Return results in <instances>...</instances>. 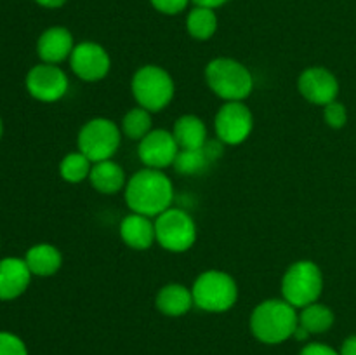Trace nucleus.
Returning a JSON list of instances; mask_svg holds the SVG:
<instances>
[{"mask_svg": "<svg viewBox=\"0 0 356 355\" xmlns=\"http://www.w3.org/2000/svg\"><path fill=\"white\" fill-rule=\"evenodd\" d=\"M132 96L148 111L163 110L174 97V80L169 72L156 65H145L134 73L131 82Z\"/></svg>", "mask_w": 356, "mask_h": 355, "instance_id": "obj_5", "label": "nucleus"}, {"mask_svg": "<svg viewBox=\"0 0 356 355\" xmlns=\"http://www.w3.org/2000/svg\"><path fill=\"white\" fill-rule=\"evenodd\" d=\"M211 164V153L207 148L198 150H179L176 160H174V169L179 174H186V176H195V174H202Z\"/></svg>", "mask_w": 356, "mask_h": 355, "instance_id": "obj_24", "label": "nucleus"}, {"mask_svg": "<svg viewBox=\"0 0 356 355\" xmlns=\"http://www.w3.org/2000/svg\"><path fill=\"white\" fill-rule=\"evenodd\" d=\"M299 326L305 327L309 334L327 333L334 326V312L327 305L315 301L301 308Z\"/></svg>", "mask_w": 356, "mask_h": 355, "instance_id": "obj_22", "label": "nucleus"}, {"mask_svg": "<svg viewBox=\"0 0 356 355\" xmlns=\"http://www.w3.org/2000/svg\"><path fill=\"white\" fill-rule=\"evenodd\" d=\"M122 129L113 120L104 117L90 118L80 129L76 145L92 164L110 160L120 146Z\"/></svg>", "mask_w": 356, "mask_h": 355, "instance_id": "obj_7", "label": "nucleus"}, {"mask_svg": "<svg viewBox=\"0 0 356 355\" xmlns=\"http://www.w3.org/2000/svg\"><path fill=\"white\" fill-rule=\"evenodd\" d=\"M179 150L172 132L165 131V129H153L139 141L138 155L145 167L162 171L165 167L174 166V160H176Z\"/></svg>", "mask_w": 356, "mask_h": 355, "instance_id": "obj_12", "label": "nucleus"}, {"mask_svg": "<svg viewBox=\"0 0 356 355\" xmlns=\"http://www.w3.org/2000/svg\"><path fill=\"white\" fill-rule=\"evenodd\" d=\"M299 326L296 306L282 299H266L254 308L250 315V331L266 345H278L294 336Z\"/></svg>", "mask_w": 356, "mask_h": 355, "instance_id": "obj_2", "label": "nucleus"}, {"mask_svg": "<svg viewBox=\"0 0 356 355\" xmlns=\"http://www.w3.org/2000/svg\"><path fill=\"white\" fill-rule=\"evenodd\" d=\"M323 118H325V124L329 125V127L341 129L346 125L348 111L343 103H339V101H332V103L323 106Z\"/></svg>", "mask_w": 356, "mask_h": 355, "instance_id": "obj_26", "label": "nucleus"}, {"mask_svg": "<svg viewBox=\"0 0 356 355\" xmlns=\"http://www.w3.org/2000/svg\"><path fill=\"white\" fill-rule=\"evenodd\" d=\"M0 355H28V348L19 336L0 331Z\"/></svg>", "mask_w": 356, "mask_h": 355, "instance_id": "obj_27", "label": "nucleus"}, {"mask_svg": "<svg viewBox=\"0 0 356 355\" xmlns=\"http://www.w3.org/2000/svg\"><path fill=\"white\" fill-rule=\"evenodd\" d=\"M174 200L172 181L159 169L138 171L125 184V202L129 209L148 218H156L170 207Z\"/></svg>", "mask_w": 356, "mask_h": 355, "instance_id": "obj_1", "label": "nucleus"}, {"mask_svg": "<svg viewBox=\"0 0 356 355\" xmlns=\"http://www.w3.org/2000/svg\"><path fill=\"white\" fill-rule=\"evenodd\" d=\"M90 169L92 162L82 152L68 153L59 164V174L68 183H82L83 180H89Z\"/></svg>", "mask_w": 356, "mask_h": 355, "instance_id": "obj_25", "label": "nucleus"}, {"mask_svg": "<svg viewBox=\"0 0 356 355\" xmlns=\"http://www.w3.org/2000/svg\"><path fill=\"white\" fill-rule=\"evenodd\" d=\"M70 66L79 79L86 82H97L108 75L111 68V59L101 44L82 42L73 49L70 56Z\"/></svg>", "mask_w": 356, "mask_h": 355, "instance_id": "obj_11", "label": "nucleus"}, {"mask_svg": "<svg viewBox=\"0 0 356 355\" xmlns=\"http://www.w3.org/2000/svg\"><path fill=\"white\" fill-rule=\"evenodd\" d=\"M2 134H3V122L2 118H0V139H2Z\"/></svg>", "mask_w": 356, "mask_h": 355, "instance_id": "obj_34", "label": "nucleus"}, {"mask_svg": "<svg viewBox=\"0 0 356 355\" xmlns=\"http://www.w3.org/2000/svg\"><path fill=\"white\" fill-rule=\"evenodd\" d=\"M172 134L181 150H198L207 145V127L197 115H183L177 118Z\"/></svg>", "mask_w": 356, "mask_h": 355, "instance_id": "obj_20", "label": "nucleus"}, {"mask_svg": "<svg viewBox=\"0 0 356 355\" xmlns=\"http://www.w3.org/2000/svg\"><path fill=\"white\" fill-rule=\"evenodd\" d=\"M298 87L305 100L313 104H320V106H325V104L336 101L337 94H339V82H337L336 75L323 66L306 68L299 75Z\"/></svg>", "mask_w": 356, "mask_h": 355, "instance_id": "obj_13", "label": "nucleus"}, {"mask_svg": "<svg viewBox=\"0 0 356 355\" xmlns=\"http://www.w3.org/2000/svg\"><path fill=\"white\" fill-rule=\"evenodd\" d=\"M186 30L197 40H209L211 37H214L216 30H218L216 10L211 9V7L195 6L188 13Z\"/></svg>", "mask_w": 356, "mask_h": 355, "instance_id": "obj_21", "label": "nucleus"}, {"mask_svg": "<svg viewBox=\"0 0 356 355\" xmlns=\"http://www.w3.org/2000/svg\"><path fill=\"white\" fill-rule=\"evenodd\" d=\"M152 111H148L143 106H136L129 110L122 118V132L129 139L141 141L148 132H152Z\"/></svg>", "mask_w": 356, "mask_h": 355, "instance_id": "obj_23", "label": "nucleus"}, {"mask_svg": "<svg viewBox=\"0 0 356 355\" xmlns=\"http://www.w3.org/2000/svg\"><path fill=\"white\" fill-rule=\"evenodd\" d=\"M299 355H339V352L325 343H309L302 348Z\"/></svg>", "mask_w": 356, "mask_h": 355, "instance_id": "obj_29", "label": "nucleus"}, {"mask_svg": "<svg viewBox=\"0 0 356 355\" xmlns=\"http://www.w3.org/2000/svg\"><path fill=\"white\" fill-rule=\"evenodd\" d=\"M68 77L58 65L40 63L26 75V89L31 97L42 103H54L68 93Z\"/></svg>", "mask_w": 356, "mask_h": 355, "instance_id": "obj_10", "label": "nucleus"}, {"mask_svg": "<svg viewBox=\"0 0 356 355\" xmlns=\"http://www.w3.org/2000/svg\"><path fill=\"white\" fill-rule=\"evenodd\" d=\"M75 44H73V35L65 26H51L38 37L37 40V54L42 63L49 65H59L65 59H70Z\"/></svg>", "mask_w": 356, "mask_h": 355, "instance_id": "obj_15", "label": "nucleus"}, {"mask_svg": "<svg viewBox=\"0 0 356 355\" xmlns=\"http://www.w3.org/2000/svg\"><path fill=\"white\" fill-rule=\"evenodd\" d=\"M339 355H356V334H353V336H350V338H346V340L343 341V345H341Z\"/></svg>", "mask_w": 356, "mask_h": 355, "instance_id": "obj_30", "label": "nucleus"}, {"mask_svg": "<svg viewBox=\"0 0 356 355\" xmlns=\"http://www.w3.org/2000/svg\"><path fill=\"white\" fill-rule=\"evenodd\" d=\"M31 271L24 258L0 260V301H10L23 294L31 282Z\"/></svg>", "mask_w": 356, "mask_h": 355, "instance_id": "obj_14", "label": "nucleus"}, {"mask_svg": "<svg viewBox=\"0 0 356 355\" xmlns=\"http://www.w3.org/2000/svg\"><path fill=\"white\" fill-rule=\"evenodd\" d=\"M228 0H193L195 6H202V7H211V9H218V7L225 6Z\"/></svg>", "mask_w": 356, "mask_h": 355, "instance_id": "obj_32", "label": "nucleus"}, {"mask_svg": "<svg viewBox=\"0 0 356 355\" xmlns=\"http://www.w3.org/2000/svg\"><path fill=\"white\" fill-rule=\"evenodd\" d=\"M40 7H45V9H59L66 3V0H33Z\"/></svg>", "mask_w": 356, "mask_h": 355, "instance_id": "obj_31", "label": "nucleus"}, {"mask_svg": "<svg viewBox=\"0 0 356 355\" xmlns=\"http://www.w3.org/2000/svg\"><path fill=\"white\" fill-rule=\"evenodd\" d=\"M120 237L131 249L145 251L156 240L155 221L145 214L131 212L120 223Z\"/></svg>", "mask_w": 356, "mask_h": 355, "instance_id": "obj_16", "label": "nucleus"}, {"mask_svg": "<svg viewBox=\"0 0 356 355\" xmlns=\"http://www.w3.org/2000/svg\"><path fill=\"white\" fill-rule=\"evenodd\" d=\"M156 242L170 253H184L197 240L195 219L184 209L169 207L155 219Z\"/></svg>", "mask_w": 356, "mask_h": 355, "instance_id": "obj_8", "label": "nucleus"}, {"mask_svg": "<svg viewBox=\"0 0 356 355\" xmlns=\"http://www.w3.org/2000/svg\"><path fill=\"white\" fill-rule=\"evenodd\" d=\"M193 301L204 312H228L238 299V285L235 278L221 270H207L195 281Z\"/></svg>", "mask_w": 356, "mask_h": 355, "instance_id": "obj_4", "label": "nucleus"}, {"mask_svg": "<svg viewBox=\"0 0 356 355\" xmlns=\"http://www.w3.org/2000/svg\"><path fill=\"white\" fill-rule=\"evenodd\" d=\"M89 181L99 194L104 195L118 194V191H120L122 188H125V184H127L125 171L111 159L92 164Z\"/></svg>", "mask_w": 356, "mask_h": 355, "instance_id": "obj_17", "label": "nucleus"}, {"mask_svg": "<svg viewBox=\"0 0 356 355\" xmlns=\"http://www.w3.org/2000/svg\"><path fill=\"white\" fill-rule=\"evenodd\" d=\"M216 136L226 145H240L254 127L252 111L242 101H226L214 118Z\"/></svg>", "mask_w": 356, "mask_h": 355, "instance_id": "obj_9", "label": "nucleus"}, {"mask_svg": "<svg viewBox=\"0 0 356 355\" xmlns=\"http://www.w3.org/2000/svg\"><path fill=\"white\" fill-rule=\"evenodd\" d=\"M205 80L212 93L225 101H243L254 89L252 73L232 58H216L205 68Z\"/></svg>", "mask_w": 356, "mask_h": 355, "instance_id": "obj_3", "label": "nucleus"}, {"mask_svg": "<svg viewBox=\"0 0 356 355\" xmlns=\"http://www.w3.org/2000/svg\"><path fill=\"white\" fill-rule=\"evenodd\" d=\"M308 336H309V333H308V331H306L305 327L298 326V329L294 331V336H292V338H296V340L302 341V340H306V338H308Z\"/></svg>", "mask_w": 356, "mask_h": 355, "instance_id": "obj_33", "label": "nucleus"}, {"mask_svg": "<svg viewBox=\"0 0 356 355\" xmlns=\"http://www.w3.org/2000/svg\"><path fill=\"white\" fill-rule=\"evenodd\" d=\"M28 268H30L31 275L37 277H51V275L58 274V270L63 265V254L52 244H35L28 249L26 256H24Z\"/></svg>", "mask_w": 356, "mask_h": 355, "instance_id": "obj_18", "label": "nucleus"}, {"mask_svg": "<svg viewBox=\"0 0 356 355\" xmlns=\"http://www.w3.org/2000/svg\"><path fill=\"white\" fill-rule=\"evenodd\" d=\"M149 2L159 13L167 14V16H176L186 9L190 0H149Z\"/></svg>", "mask_w": 356, "mask_h": 355, "instance_id": "obj_28", "label": "nucleus"}, {"mask_svg": "<svg viewBox=\"0 0 356 355\" xmlns=\"http://www.w3.org/2000/svg\"><path fill=\"white\" fill-rule=\"evenodd\" d=\"M323 291V275L318 265L309 260L296 261L282 278V294L296 308H305L318 301Z\"/></svg>", "mask_w": 356, "mask_h": 355, "instance_id": "obj_6", "label": "nucleus"}, {"mask_svg": "<svg viewBox=\"0 0 356 355\" xmlns=\"http://www.w3.org/2000/svg\"><path fill=\"white\" fill-rule=\"evenodd\" d=\"M193 305V292L183 284H167L156 294V308L167 317L184 315Z\"/></svg>", "mask_w": 356, "mask_h": 355, "instance_id": "obj_19", "label": "nucleus"}]
</instances>
